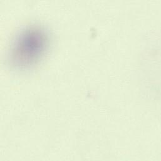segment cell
I'll return each instance as SVG.
<instances>
[{
	"label": "cell",
	"instance_id": "obj_1",
	"mask_svg": "<svg viewBox=\"0 0 161 161\" xmlns=\"http://www.w3.org/2000/svg\"><path fill=\"white\" fill-rule=\"evenodd\" d=\"M50 38L46 29L40 25H30L16 36L11 45L9 62L18 70L35 66L48 50Z\"/></svg>",
	"mask_w": 161,
	"mask_h": 161
}]
</instances>
